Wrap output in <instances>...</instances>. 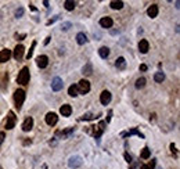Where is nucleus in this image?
<instances>
[{
  "label": "nucleus",
  "instance_id": "nucleus-11",
  "mask_svg": "<svg viewBox=\"0 0 180 169\" xmlns=\"http://www.w3.org/2000/svg\"><path fill=\"white\" fill-rule=\"evenodd\" d=\"M36 64L39 68H46L48 65V57L47 56H39L36 58Z\"/></svg>",
  "mask_w": 180,
  "mask_h": 169
},
{
  "label": "nucleus",
  "instance_id": "nucleus-18",
  "mask_svg": "<svg viewBox=\"0 0 180 169\" xmlns=\"http://www.w3.org/2000/svg\"><path fill=\"white\" fill-rule=\"evenodd\" d=\"M60 114L62 115V117H69V115L72 114V107L69 104H64L60 108Z\"/></svg>",
  "mask_w": 180,
  "mask_h": 169
},
{
  "label": "nucleus",
  "instance_id": "nucleus-10",
  "mask_svg": "<svg viewBox=\"0 0 180 169\" xmlns=\"http://www.w3.org/2000/svg\"><path fill=\"white\" fill-rule=\"evenodd\" d=\"M100 101H101V104L103 105H108L109 103H111V93L108 92V90H104L100 96Z\"/></svg>",
  "mask_w": 180,
  "mask_h": 169
},
{
  "label": "nucleus",
  "instance_id": "nucleus-1",
  "mask_svg": "<svg viewBox=\"0 0 180 169\" xmlns=\"http://www.w3.org/2000/svg\"><path fill=\"white\" fill-rule=\"evenodd\" d=\"M29 78H31L29 68H28V67H24V68L20 71L18 76H17V83H20V84H28V83H29Z\"/></svg>",
  "mask_w": 180,
  "mask_h": 169
},
{
  "label": "nucleus",
  "instance_id": "nucleus-28",
  "mask_svg": "<svg viewBox=\"0 0 180 169\" xmlns=\"http://www.w3.org/2000/svg\"><path fill=\"white\" fill-rule=\"evenodd\" d=\"M93 69H92V64H86L83 67V75H86V76H89V75H92Z\"/></svg>",
  "mask_w": 180,
  "mask_h": 169
},
{
  "label": "nucleus",
  "instance_id": "nucleus-32",
  "mask_svg": "<svg viewBox=\"0 0 180 169\" xmlns=\"http://www.w3.org/2000/svg\"><path fill=\"white\" fill-rule=\"evenodd\" d=\"M22 15H24V8L20 7V8H18V10L15 11V17H17V18H20V17H22Z\"/></svg>",
  "mask_w": 180,
  "mask_h": 169
},
{
  "label": "nucleus",
  "instance_id": "nucleus-7",
  "mask_svg": "<svg viewBox=\"0 0 180 169\" xmlns=\"http://www.w3.org/2000/svg\"><path fill=\"white\" fill-rule=\"evenodd\" d=\"M24 51H25V47L22 44H17L15 48H14V53H12V56L15 58L17 61L22 60V56H24Z\"/></svg>",
  "mask_w": 180,
  "mask_h": 169
},
{
  "label": "nucleus",
  "instance_id": "nucleus-3",
  "mask_svg": "<svg viewBox=\"0 0 180 169\" xmlns=\"http://www.w3.org/2000/svg\"><path fill=\"white\" fill-rule=\"evenodd\" d=\"M76 86H78V92L80 94H86V93L90 92V82L86 81V79H82Z\"/></svg>",
  "mask_w": 180,
  "mask_h": 169
},
{
  "label": "nucleus",
  "instance_id": "nucleus-14",
  "mask_svg": "<svg viewBox=\"0 0 180 169\" xmlns=\"http://www.w3.org/2000/svg\"><path fill=\"white\" fill-rule=\"evenodd\" d=\"M10 57H11V50H8V48H4L0 51V62H6V61L10 60Z\"/></svg>",
  "mask_w": 180,
  "mask_h": 169
},
{
  "label": "nucleus",
  "instance_id": "nucleus-41",
  "mask_svg": "<svg viewBox=\"0 0 180 169\" xmlns=\"http://www.w3.org/2000/svg\"><path fill=\"white\" fill-rule=\"evenodd\" d=\"M111 115H112V111H109V112H108V117H107V122L111 121Z\"/></svg>",
  "mask_w": 180,
  "mask_h": 169
},
{
  "label": "nucleus",
  "instance_id": "nucleus-26",
  "mask_svg": "<svg viewBox=\"0 0 180 169\" xmlns=\"http://www.w3.org/2000/svg\"><path fill=\"white\" fill-rule=\"evenodd\" d=\"M140 155H141V158H143V159H148V158H150V155H151V150L148 148V147H144Z\"/></svg>",
  "mask_w": 180,
  "mask_h": 169
},
{
  "label": "nucleus",
  "instance_id": "nucleus-13",
  "mask_svg": "<svg viewBox=\"0 0 180 169\" xmlns=\"http://www.w3.org/2000/svg\"><path fill=\"white\" fill-rule=\"evenodd\" d=\"M112 24H114V21H112L111 17H103V18L100 20V25L103 26V28L109 29L112 26Z\"/></svg>",
  "mask_w": 180,
  "mask_h": 169
},
{
  "label": "nucleus",
  "instance_id": "nucleus-35",
  "mask_svg": "<svg viewBox=\"0 0 180 169\" xmlns=\"http://www.w3.org/2000/svg\"><path fill=\"white\" fill-rule=\"evenodd\" d=\"M155 164H156V159H151V162L147 165V169H154L155 168Z\"/></svg>",
  "mask_w": 180,
  "mask_h": 169
},
{
  "label": "nucleus",
  "instance_id": "nucleus-40",
  "mask_svg": "<svg viewBox=\"0 0 180 169\" xmlns=\"http://www.w3.org/2000/svg\"><path fill=\"white\" fill-rule=\"evenodd\" d=\"M140 69H141V71H147V65H145V64H141V65H140Z\"/></svg>",
  "mask_w": 180,
  "mask_h": 169
},
{
  "label": "nucleus",
  "instance_id": "nucleus-27",
  "mask_svg": "<svg viewBox=\"0 0 180 169\" xmlns=\"http://www.w3.org/2000/svg\"><path fill=\"white\" fill-rule=\"evenodd\" d=\"M111 8H114V10H120V8L123 7V1H111Z\"/></svg>",
  "mask_w": 180,
  "mask_h": 169
},
{
  "label": "nucleus",
  "instance_id": "nucleus-21",
  "mask_svg": "<svg viewBox=\"0 0 180 169\" xmlns=\"http://www.w3.org/2000/svg\"><path fill=\"white\" fill-rule=\"evenodd\" d=\"M76 42H78V44L87 43V36H86L83 32H79L78 35H76Z\"/></svg>",
  "mask_w": 180,
  "mask_h": 169
},
{
  "label": "nucleus",
  "instance_id": "nucleus-42",
  "mask_svg": "<svg viewBox=\"0 0 180 169\" xmlns=\"http://www.w3.org/2000/svg\"><path fill=\"white\" fill-rule=\"evenodd\" d=\"M50 39H51V37H50V36H47V37H46V40H44V44H48V42H50Z\"/></svg>",
  "mask_w": 180,
  "mask_h": 169
},
{
  "label": "nucleus",
  "instance_id": "nucleus-22",
  "mask_svg": "<svg viewBox=\"0 0 180 169\" xmlns=\"http://www.w3.org/2000/svg\"><path fill=\"white\" fill-rule=\"evenodd\" d=\"M98 54H100L101 58H107V57L109 56V48H108L107 46H103V47H100V50H98Z\"/></svg>",
  "mask_w": 180,
  "mask_h": 169
},
{
  "label": "nucleus",
  "instance_id": "nucleus-29",
  "mask_svg": "<svg viewBox=\"0 0 180 169\" xmlns=\"http://www.w3.org/2000/svg\"><path fill=\"white\" fill-rule=\"evenodd\" d=\"M134 86H136V89H143L144 86H145V79H144V78H139L136 81V84H134Z\"/></svg>",
  "mask_w": 180,
  "mask_h": 169
},
{
  "label": "nucleus",
  "instance_id": "nucleus-24",
  "mask_svg": "<svg viewBox=\"0 0 180 169\" xmlns=\"http://www.w3.org/2000/svg\"><path fill=\"white\" fill-rule=\"evenodd\" d=\"M154 81H155L156 83H162V82L165 81V73L164 72H155V75H154Z\"/></svg>",
  "mask_w": 180,
  "mask_h": 169
},
{
  "label": "nucleus",
  "instance_id": "nucleus-39",
  "mask_svg": "<svg viewBox=\"0 0 180 169\" xmlns=\"http://www.w3.org/2000/svg\"><path fill=\"white\" fill-rule=\"evenodd\" d=\"M58 20V17H54V18H53V20H50V21H47V25H51L53 22H56V21Z\"/></svg>",
  "mask_w": 180,
  "mask_h": 169
},
{
  "label": "nucleus",
  "instance_id": "nucleus-19",
  "mask_svg": "<svg viewBox=\"0 0 180 169\" xmlns=\"http://www.w3.org/2000/svg\"><path fill=\"white\" fill-rule=\"evenodd\" d=\"M72 133H73V128H68V129H65V130H60V132H57V136H60L61 139H68Z\"/></svg>",
  "mask_w": 180,
  "mask_h": 169
},
{
  "label": "nucleus",
  "instance_id": "nucleus-37",
  "mask_svg": "<svg viewBox=\"0 0 180 169\" xmlns=\"http://www.w3.org/2000/svg\"><path fill=\"white\" fill-rule=\"evenodd\" d=\"M170 151H172V154H175V155H177V151H176V145H175V144H170Z\"/></svg>",
  "mask_w": 180,
  "mask_h": 169
},
{
  "label": "nucleus",
  "instance_id": "nucleus-20",
  "mask_svg": "<svg viewBox=\"0 0 180 169\" xmlns=\"http://www.w3.org/2000/svg\"><path fill=\"white\" fill-rule=\"evenodd\" d=\"M115 67L118 69H120V71H123V69L126 68V60H125L123 57H119V58L115 61Z\"/></svg>",
  "mask_w": 180,
  "mask_h": 169
},
{
  "label": "nucleus",
  "instance_id": "nucleus-36",
  "mask_svg": "<svg viewBox=\"0 0 180 169\" xmlns=\"http://www.w3.org/2000/svg\"><path fill=\"white\" fill-rule=\"evenodd\" d=\"M15 37H17V40H22V39H25V37H26V35H25V33H20V35H18V33H15Z\"/></svg>",
  "mask_w": 180,
  "mask_h": 169
},
{
  "label": "nucleus",
  "instance_id": "nucleus-5",
  "mask_svg": "<svg viewBox=\"0 0 180 169\" xmlns=\"http://www.w3.org/2000/svg\"><path fill=\"white\" fill-rule=\"evenodd\" d=\"M82 165V158L79 157V155H73V157L69 158V161H68V166L71 169H76V168H79V166Z\"/></svg>",
  "mask_w": 180,
  "mask_h": 169
},
{
  "label": "nucleus",
  "instance_id": "nucleus-44",
  "mask_svg": "<svg viewBox=\"0 0 180 169\" xmlns=\"http://www.w3.org/2000/svg\"><path fill=\"white\" fill-rule=\"evenodd\" d=\"M130 169H136V164H133V165L130 166Z\"/></svg>",
  "mask_w": 180,
  "mask_h": 169
},
{
  "label": "nucleus",
  "instance_id": "nucleus-15",
  "mask_svg": "<svg viewBox=\"0 0 180 169\" xmlns=\"http://www.w3.org/2000/svg\"><path fill=\"white\" fill-rule=\"evenodd\" d=\"M32 128H33V119L31 117H28L24 121V123H22V130H24V132H29Z\"/></svg>",
  "mask_w": 180,
  "mask_h": 169
},
{
  "label": "nucleus",
  "instance_id": "nucleus-23",
  "mask_svg": "<svg viewBox=\"0 0 180 169\" xmlns=\"http://www.w3.org/2000/svg\"><path fill=\"white\" fill-rule=\"evenodd\" d=\"M68 94H69L71 97H76L78 94H79V92H78V86H76V84H72V86H69Z\"/></svg>",
  "mask_w": 180,
  "mask_h": 169
},
{
  "label": "nucleus",
  "instance_id": "nucleus-34",
  "mask_svg": "<svg viewBox=\"0 0 180 169\" xmlns=\"http://www.w3.org/2000/svg\"><path fill=\"white\" fill-rule=\"evenodd\" d=\"M123 157H125V159H126V162H128V164H132V155H129L128 153H125L123 154Z\"/></svg>",
  "mask_w": 180,
  "mask_h": 169
},
{
  "label": "nucleus",
  "instance_id": "nucleus-4",
  "mask_svg": "<svg viewBox=\"0 0 180 169\" xmlns=\"http://www.w3.org/2000/svg\"><path fill=\"white\" fill-rule=\"evenodd\" d=\"M15 122H17L15 114L12 112V111H10V112H8V117H7V121H6V129H7V130L12 129L15 126Z\"/></svg>",
  "mask_w": 180,
  "mask_h": 169
},
{
  "label": "nucleus",
  "instance_id": "nucleus-6",
  "mask_svg": "<svg viewBox=\"0 0 180 169\" xmlns=\"http://www.w3.org/2000/svg\"><path fill=\"white\" fill-rule=\"evenodd\" d=\"M62 87H64V82H62V79L58 78V76H56L51 82V89L54 90V92H60V90H62Z\"/></svg>",
  "mask_w": 180,
  "mask_h": 169
},
{
  "label": "nucleus",
  "instance_id": "nucleus-8",
  "mask_svg": "<svg viewBox=\"0 0 180 169\" xmlns=\"http://www.w3.org/2000/svg\"><path fill=\"white\" fill-rule=\"evenodd\" d=\"M57 122H58V117H57V114L48 112L47 115H46V123H47L48 126H54Z\"/></svg>",
  "mask_w": 180,
  "mask_h": 169
},
{
  "label": "nucleus",
  "instance_id": "nucleus-2",
  "mask_svg": "<svg viewBox=\"0 0 180 169\" xmlns=\"http://www.w3.org/2000/svg\"><path fill=\"white\" fill-rule=\"evenodd\" d=\"M24 101H25V92L22 89H17L15 92H14V103H15V107L18 111L22 108Z\"/></svg>",
  "mask_w": 180,
  "mask_h": 169
},
{
  "label": "nucleus",
  "instance_id": "nucleus-9",
  "mask_svg": "<svg viewBox=\"0 0 180 169\" xmlns=\"http://www.w3.org/2000/svg\"><path fill=\"white\" fill-rule=\"evenodd\" d=\"M93 128H94V137H96V139H98V137L101 136V134H103V133H104V130H105V122L104 121H101L100 123H98V126H93Z\"/></svg>",
  "mask_w": 180,
  "mask_h": 169
},
{
  "label": "nucleus",
  "instance_id": "nucleus-30",
  "mask_svg": "<svg viewBox=\"0 0 180 169\" xmlns=\"http://www.w3.org/2000/svg\"><path fill=\"white\" fill-rule=\"evenodd\" d=\"M82 121H92V119H94V115L93 114H90V112H87V114H84L83 117L80 118Z\"/></svg>",
  "mask_w": 180,
  "mask_h": 169
},
{
  "label": "nucleus",
  "instance_id": "nucleus-33",
  "mask_svg": "<svg viewBox=\"0 0 180 169\" xmlns=\"http://www.w3.org/2000/svg\"><path fill=\"white\" fill-rule=\"evenodd\" d=\"M69 28H71V22H64V24L61 25V29L62 31H68Z\"/></svg>",
  "mask_w": 180,
  "mask_h": 169
},
{
  "label": "nucleus",
  "instance_id": "nucleus-45",
  "mask_svg": "<svg viewBox=\"0 0 180 169\" xmlns=\"http://www.w3.org/2000/svg\"><path fill=\"white\" fill-rule=\"evenodd\" d=\"M141 169H147V165H143V166H141Z\"/></svg>",
  "mask_w": 180,
  "mask_h": 169
},
{
  "label": "nucleus",
  "instance_id": "nucleus-38",
  "mask_svg": "<svg viewBox=\"0 0 180 169\" xmlns=\"http://www.w3.org/2000/svg\"><path fill=\"white\" fill-rule=\"evenodd\" d=\"M4 137H6V136H4V133L0 132V145H1V143L4 141Z\"/></svg>",
  "mask_w": 180,
  "mask_h": 169
},
{
  "label": "nucleus",
  "instance_id": "nucleus-43",
  "mask_svg": "<svg viewBox=\"0 0 180 169\" xmlns=\"http://www.w3.org/2000/svg\"><path fill=\"white\" fill-rule=\"evenodd\" d=\"M29 7H31V10H33V11H36V8H35V6H33V4H29Z\"/></svg>",
  "mask_w": 180,
  "mask_h": 169
},
{
  "label": "nucleus",
  "instance_id": "nucleus-12",
  "mask_svg": "<svg viewBox=\"0 0 180 169\" xmlns=\"http://www.w3.org/2000/svg\"><path fill=\"white\" fill-rule=\"evenodd\" d=\"M132 134H136V136H139V137H140V139H144V134L140 132V130H137L136 128L130 129L129 132H123V133H122V134H120V136H122V137H130V136H132Z\"/></svg>",
  "mask_w": 180,
  "mask_h": 169
},
{
  "label": "nucleus",
  "instance_id": "nucleus-31",
  "mask_svg": "<svg viewBox=\"0 0 180 169\" xmlns=\"http://www.w3.org/2000/svg\"><path fill=\"white\" fill-rule=\"evenodd\" d=\"M35 46H36V42L33 40L32 42V46H31V48H29V51H28V54H26V58H31V57H32V54H33V48H35Z\"/></svg>",
  "mask_w": 180,
  "mask_h": 169
},
{
  "label": "nucleus",
  "instance_id": "nucleus-17",
  "mask_svg": "<svg viewBox=\"0 0 180 169\" xmlns=\"http://www.w3.org/2000/svg\"><path fill=\"white\" fill-rule=\"evenodd\" d=\"M139 50H140V53H143V54H145V53L150 50V44H148V42L145 40V39H141V40L139 42Z\"/></svg>",
  "mask_w": 180,
  "mask_h": 169
},
{
  "label": "nucleus",
  "instance_id": "nucleus-25",
  "mask_svg": "<svg viewBox=\"0 0 180 169\" xmlns=\"http://www.w3.org/2000/svg\"><path fill=\"white\" fill-rule=\"evenodd\" d=\"M76 3L75 1H72V0H67V1H64V7L65 10H68V11H72L73 8H75Z\"/></svg>",
  "mask_w": 180,
  "mask_h": 169
},
{
  "label": "nucleus",
  "instance_id": "nucleus-16",
  "mask_svg": "<svg viewBox=\"0 0 180 169\" xmlns=\"http://www.w3.org/2000/svg\"><path fill=\"white\" fill-rule=\"evenodd\" d=\"M147 15L150 17V18H155V17L158 15V6H156V4H151V6L148 7Z\"/></svg>",
  "mask_w": 180,
  "mask_h": 169
}]
</instances>
